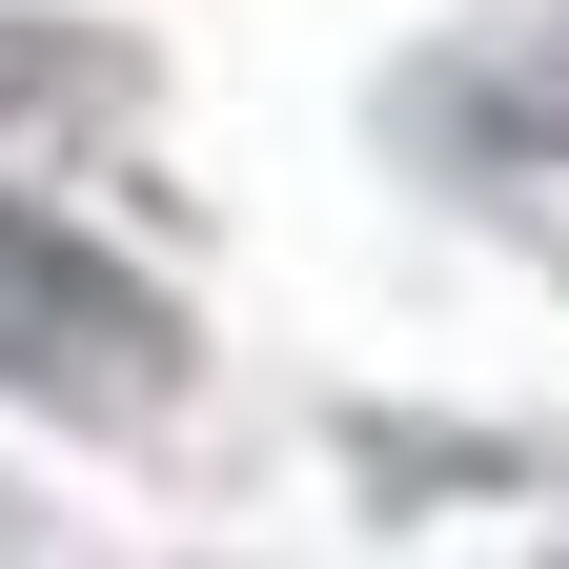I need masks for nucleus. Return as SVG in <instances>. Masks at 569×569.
Instances as JSON below:
<instances>
[{
    "label": "nucleus",
    "instance_id": "f257e3e1",
    "mask_svg": "<svg viewBox=\"0 0 569 569\" xmlns=\"http://www.w3.org/2000/svg\"><path fill=\"white\" fill-rule=\"evenodd\" d=\"M0 387L61 407V427H163L183 407V306L21 183H0Z\"/></svg>",
    "mask_w": 569,
    "mask_h": 569
},
{
    "label": "nucleus",
    "instance_id": "f03ea898",
    "mask_svg": "<svg viewBox=\"0 0 569 569\" xmlns=\"http://www.w3.org/2000/svg\"><path fill=\"white\" fill-rule=\"evenodd\" d=\"M407 142L488 203V224H529V244L569 264V0H529L509 41H448V61L407 82Z\"/></svg>",
    "mask_w": 569,
    "mask_h": 569
}]
</instances>
